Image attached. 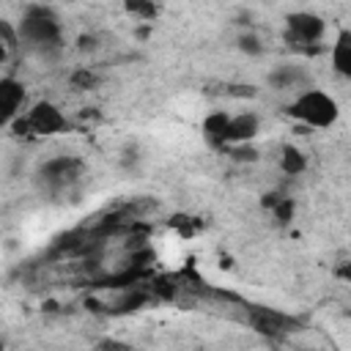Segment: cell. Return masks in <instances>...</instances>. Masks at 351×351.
I'll list each match as a JSON object with an SVG mask.
<instances>
[{
  "mask_svg": "<svg viewBox=\"0 0 351 351\" xmlns=\"http://www.w3.org/2000/svg\"><path fill=\"white\" fill-rule=\"evenodd\" d=\"M16 33H19V41L38 49L41 58L49 52H58L60 41H63V27H60L55 8L38 5V3H33L22 11V19L16 22Z\"/></svg>",
  "mask_w": 351,
  "mask_h": 351,
  "instance_id": "6da1fadb",
  "label": "cell"
},
{
  "mask_svg": "<svg viewBox=\"0 0 351 351\" xmlns=\"http://www.w3.org/2000/svg\"><path fill=\"white\" fill-rule=\"evenodd\" d=\"M285 115L293 118L296 123L302 126H310V129H329L337 123L340 118V104L335 101V96H329L326 90L321 88H307L302 93H296L288 107H285Z\"/></svg>",
  "mask_w": 351,
  "mask_h": 351,
  "instance_id": "7a4b0ae2",
  "label": "cell"
},
{
  "mask_svg": "<svg viewBox=\"0 0 351 351\" xmlns=\"http://www.w3.org/2000/svg\"><path fill=\"white\" fill-rule=\"evenodd\" d=\"M82 159L80 156H71V154H58V156H49L38 173H36V181L44 192L49 195H63L69 192L80 178H82Z\"/></svg>",
  "mask_w": 351,
  "mask_h": 351,
  "instance_id": "3957f363",
  "label": "cell"
},
{
  "mask_svg": "<svg viewBox=\"0 0 351 351\" xmlns=\"http://www.w3.org/2000/svg\"><path fill=\"white\" fill-rule=\"evenodd\" d=\"M16 126L33 132V134H41V137H52V134H63L69 132V118L63 115V110L55 104V101H33L30 110L25 112L22 121H14Z\"/></svg>",
  "mask_w": 351,
  "mask_h": 351,
  "instance_id": "277c9868",
  "label": "cell"
},
{
  "mask_svg": "<svg viewBox=\"0 0 351 351\" xmlns=\"http://www.w3.org/2000/svg\"><path fill=\"white\" fill-rule=\"evenodd\" d=\"M326 33V19L313 11H291L285 16V38L293 44H318Z\"/></svg>",
  "mask_w": 351,
  "mask_h": 351,
  "instance_id": "5b68a950",
  "label": "cell"
},
{
  "mask_svg": "<svg viewBox=\"0 0 351 351\" xmlns=\"http://www.w3.org/2000/svg\"><path fill=\"white\" fill-rule=\"evenodd\" d=\"M266 82H269V88H274V90H299V93H302V90L313 88V77H310L307 66L291 63V60L271 66L269 74H266Z\"/></svg>",
  "mask_w": 351,
  "mask_h": 351,
  "instance_id": "8992f818",
  "label": "cell"
},
{
  "mask_svg": "<svg viewBox=\"0 0 351 351\" xmlns=\"http://www.w3.org/2000/svg\"><path fill=\"white\" fill-rule=\"evenodd\" d=\"M27 99V90H25V82L5 74L0 80V118L5 126H11L14 121H19V112H22V104Z\"/></svg>",
  "mask_w": 351,
  "mask_h": 351,
  "instance_id": "52a82bcc",
  "label": "cell"
},
{
  "mask_svg": "<svg viewBox=\"0 0 351 351\" xmlns=\"http://www.w3.org/2000/svg\"><path fill=\"white\" fill-rule=\"evenodd\" d=\"M250 324L255 332L266 335V337H280L288 332V326H293V321L277 310H269V307H252L250 310Z\"/></svg>",
  "mask_w": 351,
  "mask_h": 351,
  "instance_id": "ba28073f",
  "label": "cell"
},
{
  "mask_svg": "<svg viewBox=\"0 0 351 351\" xmlns=\"http://www.w3.org/2000/svg\"><path fill=\"white\" fill-rule=\"evenodd\" d=\"M200 132H203V140H206L208 148L225 151V148H228V132H230V115H228L225 110L208 112V115L203 118Z\"/></svg>",
  "mask_w": 351,
  "mask_h": 351,
  "instance_id": "9c48e42d",
  "label": "cell"
},
{
  "mask_svg": "<svg viewBox=\"0 0 351 351\" xmlns=\"http://www.w3.org/2000/svg\"><path fill=\"white\" fill-rule=\"evenodd\" d=\"M261 132V118L255 112H239L230 115V132H228V148L233 145H250Z\"/></svg>",
  "mask_w": 351,
  "mask_h": 351,
  "instance_id": "30bf717a",
  "label": "cell"
},
{
  "mask_svg": "<svg viewBox=\"0 0 351 351\" xmlns=\"http://www.w3.org/2000/svg\"><path fill=\"white\" fill-rule=\"evenodd\" d=\"M329 63L335 74L351 80V27H340L335 36V44L329 49Z\"/></svg>",
  "mask_w": 351,
  "mask_h": 351,
  "instance_id": "8fae6325",
  "label": "cell"
},
{
  "mask_svg": "<svg viewBox=\"0 0 351 351\" xmlns=\"http://www.w3.org/2000/svg\"><path fill=\"white\" fill-rule=\"evenodd\" d=\"M261 206H263L266 211H271V217L277 219V225H288V222L293 219V214H296V203H293V197L280 195V192H269V195H263Z\"/></svg>",
  "mask_w": 351,
  "mask_h": 351,
  "instance_id": "7c38bea8",
  "label": "cell"
},
{
  "mask_svg": "<svg viewBox=\"0 0 351 351\" xmlns=\"http://www.w3.org/2000/svg\"><path fill=\"white\" fill-rule=\"evenodd\" d=\"M277 165H280V170H282L285 176H302V173L307 170V156H304L302 148H296V145L288 143V145L280 148Z\"/></svg>",
  "mask_w": 351,
  "mask_h": 351,
  "instance_id": "4fadbf2b",
  "label": "cell"
},
{
  "mask_svg": "<svg viewBox=\"0 0 351 351\" xmlns=\"http://www.w3.org/2000/svg\"><path fill=\"white\" fill-rule=\"evenodd\" d=\"M236 47H239V52H244V55H250V58L263 55V38H261L255 30H244V33H239Z\"/></svg>",
  "mask_w": 351,
  "mask_h": 351,
  "instance_id": "5bb4252c",
  "label": "cell"
},
{
  "mask_svg": "<svg viewBox=\"0 0 351 351\" xmlns=\"http://www.w3.org/2000/svg\"><path fill=\"white\" fill-rule=\"evenodd\" d=\"M69 85H71L74 90H90V88L99 85V74H96L93 69H88V66L74 69V71L69 74Z\"/></svg>",
  "mask_w": 351,
  "mask_h": 351,
  "instance_id": "9a60e30c",
  "label": "cell"
},
{
  "mask_svg": "<svg viewBox=\"0 0 351 351\" xmlns=\"http://www.w3.org/2000/svg\"><path fill=\"white\" fill-rule=\"evenodd\" d=\"M123 8H126L129 14H134V16L145 19V22H151V19L159 14V5H154V3H140V0H129Z\"/></svg>",
  "mask_w": 351,
  "mask_h": 351,
  "instance_id": "2e32d148",
  "label": "cell"
},
{
  "mask_svg": "<svg viewBox=\"0 0 351 351\" xmlns=\"http://www.w3.org/2000/svg\"><path fill=\"white\" fill-rule=\"evenodd\" d=\"M228 154L233 162H255L258 159V151L252 145H233V148H228Z\"/></svg>",
  "mask_w": 351,
  "mask_h": 351,
  "instance_id": "e0dca14e",
  "label": "cell"
},
{
  "mask_svg": "<svg viewBox=\"0 0 351 351\" xmlns=\"http://www.w3.org/2000/svg\"><path fill=\"white\" fill-rule=\"evenodd\" d=\"M96 351H132V346H129V343H121V340H115V337H110V340H101V343L96 346Z\"/></svg>",
  "mask_w": 351,
  "mask_h": 351,
  "instance_id": "ac0fdd59",
  "label": "cell"
},
{
  "mask_svg": "<svg viewBox=\"0 0 351 351\" xmlns=\"http://www.w3.org/2000/svg\"><path fill=\"white\" fill-rule=\"evenodd\" d=\"M335 277H340V280H351V261L337 263V266H335Z\"/></svg>",
  "mask_w": 351,
  "mask_h": 351,
  "instance_id": "d6986e66",
  "label": "cell"
},
{
  "mask_svg": "<svg viewBox=\"0 0 351 351\" xmlns=\"http://www.w3.org/2000/svg\"><path fill=\"white\" fill-rule=\"evenodd\" d=\"M96 36H80V49L85 52V49H96Z\"/></svg>",
  "mask_w": 351,
  "mask_h": 351,
  "instance_id": "ffe728a7",
  "label": "cell"
}]
</instances>
